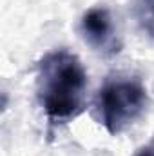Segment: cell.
Listing matches in <instances>:
<instances>
[{
  "label": "cell",
  "mask_w": 154,
  "mask_h": 156,
  "mask_svg": "<svg viewBox=\"0 0 154 156\" xmlns=\"http://www.w3.org/2000/svg\"><path fill=\"white\" fill-rule=\"evenodd\" d=\"M149 105L147 87L138 76H111L98 89L94 116L109 134H121L143 116Z\"/></svg>",
  "instance_id": "2"
},
{
  "label": "cell",
  "mask_w": 154,
  "mask_h": 156,
  "mask_svg": "<svg viewBox=\"0 0 154 156\" xmlns=\"http://www.w3.org/2000/svg\"><path fill=\"white\" fill-rule=\"evenodd\" d=\"M83 40L102 55H116L121 49L113 16L107 7H91L82 16Z\"/></svg>",
  "instance_id": "3"
},
{
  "label": "cell",
  "mask_w": 154,
  "mask_h": 156,
  "mask_svg": "<svg viewBox=\"0 0 154 156\" xmlns=\"http://www.w3.org/2000/svg\"><path fill=\"white\" fill-rule=\"evenodd\" d=\"M134 156H154V144H149V145L142 147Z\"/></svg>",
  "instance_id": "4"
},
{
  "label": "cell",
  "mask_w": 154,
  "mask_h": 156,
  "mask_svg": "<svg viewBox=\"0 0 154 156\" xmlns=\"http://www.w3.org/2000/svg\"><path fill=\"white\" fill-rule=\"evenodd\" d=\"M37 98L49 123H65L85 109L87 73L75 53L56 49L37 66Z\"/></svg>",
  "instance_id": "1"
}]
</instances>
